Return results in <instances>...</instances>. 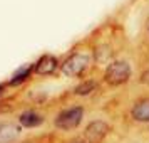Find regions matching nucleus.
Returning a JSON list of instances; mask_svg holds the SVG:
<instances>
[{"mask_svg":"<svg viewBox=\"0 0 149 143\" xmlns=\"http://www.w3.org/2000/svg\"><path fill=\"white\" fill-rule=\"evenodd\" d=\"M19 136V128L10 123H2L0 125V143H10Z\"/></svg>","mask_w":149,"mask_h":143,"instance_id":"nucleus-6","label":"nucleus"},{"mask_svg":"<svg viewBox=\"0 0 149 143\" xmlns=\"http://www.w3.org/2000/svg\"><path fill=\"white\" fill-rule=\"evenodd\" d=\"M82 108H70L67 111H62L61 115L57 116L55 120V125L57 128L61 130H72V128H77L79 123L82 121Z\"/></svg>","mask_w":149,"mask_h":143,"instance_id":"nucleus-2","label":"nucleus"},{"mask_svg":"<svg viewBox=\"0 0 149 143\" xmlns=\"http://www.w3.org/2000/svg\"><path fill=\"white\" fill-rule=\"evenodd\" d=\"M129 74H131V68L126 61H116L109 64L107 71H106V79L111 84H122L127 81Z\"/></svg>","mask_w":149,"mask_h":143,"instance_id":"nucleus-1","label":"nucleus"},{"mask_svg":"<svg viewBox=\"0 0 149 143\" xmlns=\"http://www.w3.org/2000/svg\"><path fill=\"white\" fill-rule=\"evenodd\" d=\"M30 69H32V66H30V64H27V66H22V68L19 69L14 76H12L10 84H19V82L25 81V79L29 77V74H30Z\"/></svg>","mask_w":149,"mask_h":143,"instance_id":"nucleus-9","label":"nucleus"},{"mask_svg":"<svg viewBox=\"0 0 149 143\" xmlns=\"http://www.w3.org/2000/svg\"><path fill=\"white\" fill-rule=\"evenodd\" d=\"M55 68H57V59L54 56H44L35 64V73H39V74H50V73L55 71Z\"/></svg>","mask_w":149,"mask_h":143,"instance_id":"nucleus-5","label":"nucleus"},{"mask_svg":"<svg viewBox=\"0 0 149 143\" xmlns=\"http://www.w3.org/2000/svg\"><path fill=\"white\" fill-rule=\"evenodd\" d=\"M141 81H142V82H146V84H149V69H146V71L142 73Z\"/></svg>","mask_w":149,"mask_h":143,"instance_id":"nucleus-11","label":"nucleus"},{"mask_svg":"<svg viewBox=\"0 0 149 143\" xmlns=\"http://www.w3.org/2000/svg\"><path fill=\"white\" fill-rule=\"evenodd\" d=\"M132 118L136 121H149V99H142L132 108Z\"/></svg>","mask_w":149,"mask_h":143,"instance_id":"nucleus-7","label":"nucleus"},{"mask_svg":"<svg viewBox=\"0 0 149 143\" xmlns=\"http://www.w3.org/2000/svg\"><path fill=\"white\" fill-rule=\"evenodd\" d=\"M107 130H109V126L104 121H92L87 126V130H86V138L91 143H99L106 136Z\"/></svg>","mask_w":149,"mask_h":143,"instance_id":"nucleus-4","label":"nucleus"},{"mask_svg":"<svg viewBox=\"0 0 149 143\" xmlns=\"http://www.w3.org/2000/svg\"><path fill=\"white\" fill-rule=\"evenodd\" d=\"M89 66V56L86 54H74L62 64V71L67 76H79L82 74Z\"/></svg>","mask_w":149,"mask_h":143,"instance_id":"nucleus-3","label":"nucleus"},{"mask_svg":"<svg viewBox=\"0 0 149 143\" xmlns=\"http://www.w3.org/2000/svg\"><path fill=\"white\" fill-rule=\"evenodd\" d=\"M42 121H44L42 115L35 113V111H25V113L20 115V123H22V126H25V128L39 126V125H42Z\"/></svg>","mask_w":149,"mask_h":143,"instance_id":"nucleus-8","label":"nucleus"},{"mask_svg":"<svg viewBox=\"0 0 149 143\" xmlns=\"http://www.w3.org/2000/svg\"><path fill=\"white\" fill-rule=\"evenodd\" d=\"M94 88H95V84L89 81V82H84V84H81V86H77L75 93H77V94H87V93H91Z\"/></svg>","mask_w":149,"mask_h":143,"instance_id":"nucleus-10","label":"nucleus"}]
</instances>
